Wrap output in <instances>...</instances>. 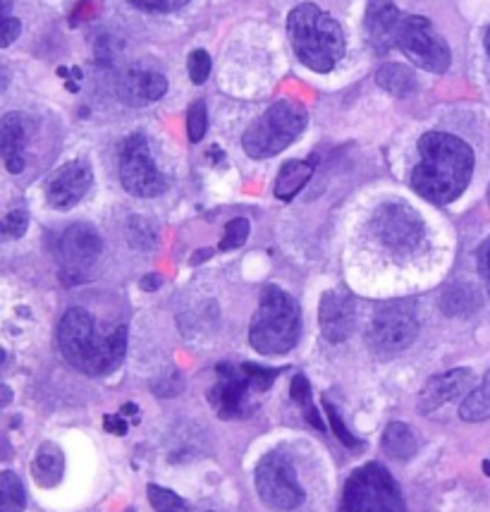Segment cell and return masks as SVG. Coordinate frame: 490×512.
Returning a JSON list of instances; mask_svg holds the SVG:
<instances>
[{
  "mask_svg": "<svg viewBox=\"0 0 490 512\" xmlns=\"http://www.w3.org/2000/svg\"><path fill=\"white\" fill-rule=\"evenodd\" d=\"M474 173V151L464 139L447 132H428L419 139V163L412 187L431 204L445 206L467 190Z\"/></svg>",
  "mask_w": 490,
  "mask_h": 512,
  "instance_id": "6da1fadb",
  "label": "cell"
},
{
  "mask_svg": "<svg viewBox=\"0 0 490 512\" xmlns=\"http://www.w3.org/2000/svg\"><path fill=\"white\" fill-rule=\"evenodd\" d=\"M58 347L72 367L89 376L110 374L120 367L127 350V326L98 333L94 316L84 309H70L58 326Z\"/></svg>",
  "mask_w": 490,
  "mask_h": 512,
  "instance_id": "7a4b0ae2",
  "label": "cell"
},
{
  "mask_svg": "<svg viewBox=\"0 0 490 512\" xmlns=\"http://www.w3.org/2000/svg\"><path fill=\"white\" fill-rule=\"evenodd\" d=\"M287 39L297 58L318 75H326L345 56V32L340 22L314 3H302L290 12Z\"/></svg>",
  "mask_w": 490,
  "mask_h": 512,
  "instance_id": "3957f363",
  "label": "cell"
},
{
  "mask_svg": "<svg viewBox=\"0 0 490 512\" xmlns=\"http://www.w3.org/2000/svg\"><path fill=\"white\" fill-rule=\"evenodd\" d=\"M299 328L302 321L297 302L278 285L263 288L261 304L249 328V345L259 355H285L297 345Z\"/></svg>",
  "mask_w": 490,
  "mask_h": 512,
  "instance_id": "277c9868",
  "label": "cell"
},
{
  "mask_svg": "<svg viewBox=\"0 0 490 512\" xmlns=\"http://www.w3.org/2000/svg\"><path fill=\"white\" fill-rule=\"evenodd\" d=\"M309 115L297 101H278L244 132L242 146L251 158H271L304 132Z\"/></svg>",
  "mask_w": 490,
  "mask_h": 512,
  "instance_id": "5b68a950",
  "label": "cell"
},
{
  "mask_svg": "<svg viewBox=\"0 0 490 512\" xmlns=\"http://www.w3.org/2000/svg\"><path fill=\"white\" fill-rule=\"evenodd\" d=\"M342 512H407L392 474L378 462L354 469L342 491Z\"/></svg>",
  "mask_w": 490,
  "mask_h": 512,
  "instance_id": "8992f818",
  "label": "cell"
},
{
  "mask_svg": "<svg viewBox=\"0 0 490 512\" xmlns=\"http://www.w3.org/2000/svg\"><path fill=\"white\" fill-rule=\"evenodd\" d=\"M419 333V319H416V304L412 300L385 302L373 314L369 331H366V345L376 357L390 359L407 350Z\"/></svg>",
  "mask_w": 490,
  "mask_h": 512,
  "instance_id": "52a82bcc",
  "label": "cell"
},
{
  "mask_svg": "<svg viewBox=\"0 0 490 512\" xmlns=\"http://www.w3.org/2000/svg\"><path fill=\"white\" fill-rule=\"evenodd\" d=\"M371 230L383 247L397 254L416 252L426 235L424 218L404 201H388L378 206L371 218Z\"/></svg>",
  "mask_w": 490,
  "mask_h": 512,
  "instance_id": "ba28073f",
  "label": "cell"
},
{
  "mask_svg": "<svg viewBox=\"0 0 490 512\" xmlns=\"http://www.w3.org/2000/svg\"><path fill=\"white\" fill-rule=\"evenodd\" d=\"M397 48L414 65L424 67L428 72H436V75H443L450 67V46L445 44L443 36L436 32V27L426 17H404L400 32H397Z\"/></svg>",
  "mask_w": 490,
  "mask_h": 512,
  "instance_id": "9c48e42d",
  "label": "cell"
},
{
  "mask_svg": "<svg viewBox=\"0 0 490 512\" xmlns=\"http://www.w3.org/2000/svg\"><path fill=\"white\" fill-rule=\"evenodd\" d=\"M256 491L273 510H294L304 503V489L299 486L297 469L285 455L268 453L256 465Z\"/></svg>",
  "mask_w": 490,
  "mask_h": 512,
  "instance_id": "30bf717a",
  "label": "cell"
},
{
  "mask_svg": "<svg viewBox=\"0 0 490 512\" xmlns=\"http://www.w3.org/2000/svg\"><path fill=\"white\" fill-rule=\"evenodd\" d=\"M120 182L134 197L151 199L165 190V178L153 161L144 134H130L120 149Z\"/></svg>",
  "mask_w": 490,
  "mask_h": 512,
  "instance_id": "8fae6325",
  "label": "cell"
},
{
  "mask_svg": "<svg viewBox=\"0 0 490 512\" xmlns=\"http://www.w3.org/2000/svg\"><path fill=\"white\" fill-rule=\"evenodd\" d=\"M101 235L94 225L75 223L60 237V268L67 283H79L101 254Z\"/></svg>",
  "mask_w": 490,
  "mask_h": 512,
  "instance_id": "7c38bea8",
  "label": "cell"
},
{
  "mask_svg": "<svg viewBox=\"0 0 490 512\" xmlns=\"http://www.w3.org/2000/svg\"><path fill=\"white\" fill-rule=\"evenodd\" d=\"M91 180H94V175H91V168L84 161L65 163L46 182L48 204L58 211L72 209L89 192Z\"/></svg>",
  "mask_w": 490,
  "mask_h": 512,
  "instance_id": "4fadbf2b",
  "label": "cell"
},
{
  "mask_svg": "<svg viewBox=\"0 0 490 512\" xmlns=\"http://www.w3.org/2000/svg\"><path fill=\"white\" fill-rule=\"evenodd\" d=\"M218 374L220 381L216 388L208 390V402L216 407V412L223 419L244 417V414L251 410L249 390H254L247 379V374L242 371V376H237L232 367H218Z\"/></svg>",
  "mask_w": 490,
  "mask_h": 512,
  "instance_id": "5bb4252c",
  "label": "cell"
},
{
  "mask_svg": "<svg viewBox=\"0 0 490 512\" xmlns=\"http://www.w3.org/2000/svg\"><path fill=\"white\" fill-rule=\"evenodd\" d=\"M471 386H474V371L471 369H452L447 374L433 376L421 390L419 410L424 414H433L440 407H445L447 402L469 395Z\"/></svg>",
  "mask_w": 490,
  "mask_h": 512,
  "instance_id": "9a60e30c",
  "label": "cell"
},
{
  "mask_svg": "<svg viewBox=\"0 0 490 512\" xmlns=\"http://www.w3.org/2000/svg\"><path fill=\"white\" fill-rule=\"evenodd\" d=\"M318 321L328 343H342L354 333V300L345 292H326L318 307Z\"/></svg>",
  "mask_w": 490,
  "mask_h": 512,
  "instance_id": "2e32d148",
  "label": "cell"
},
{
  "mask_svg": "<svg viewBox=\"0 0 490 512\" xmlns=\"http://www.w3.org/2000/svg\"><path fill=\"white\" fill-rule=\"evenodd\" d=\"M402 20V12L397 10L392 0H369L366 32H369V41L378 56H383L392 46H397V32H400Z\"/></svg>",
  "mask_w": 490,
  "mask_h": 512,
  "instance_id": "e0dca14e",
  "label": "cell"
},
{
  "mask_svg": "<svg viewBox=\"0 0 490 512\" xmlns=\"http://www.w3.org/2000/svg\"><path fill=\"white\" fill-rule=\"evenodd\" d=\"M120 101L127 106H146V103L158 101L168 91V79L161 72L132 70L122 75L115 84Z\"/></svg>",
  "mask_w": 490,
  "mask_h": 512,
  "instance_id": "ac0fdd59",
  "label": "cell"
},
{
  "mask_svg": "<svg viewBox=\"0 0 490 512\" xmlns=\"http://www.w3.org/2000/svg\"><path fill=\"white\" fill-rule=\"evenodd\" d=\"M29 130L27 118L22 113H8L0 120V154L10 173L24 170V151H27Z\"/></svg>",
  "mask_w": 490,
  "mask_h": 512,
  "instance_id": "d6986e66",
  "label": "cell"
},
{
  "mask_svg": "<svg viewBox=\"0 0 490 512\" xmlns=\"http://www.w3.org/2000/svg\"><path fill=\"white\" fill-rule=\"evenodd\" d=\"M65 472V455L55 443H44L39 450H36L34 462H32V477L39 486L44 489H53L63 481Z\"/></svg>",
  "mask_w": 490,
  "mask_h": 512,
  "instance_id": "ffe728a7",
  "label": "cell"
},
{
  "mask_svg": "<svg viewBox=\"0 0 490 512\" xmlns=\"http://www.w3.org/2000/svg\"><path fill=\"white\" fill-rule=\"evenodd\" d=\"M316 158L311 161H287L283 168H280L278 180H275V197L280 201H292L302 192V187L311 180L314 175Z\"/></svg>",
  "mask_w": 490,
  "mask_h": 512,
  "instance_id": "44dd1931",
  "label": "cell"
},
{
  "mask_svg": "<svg viewBox=\"0 0 490 512\" xmlns=\"http://www.w3.org/2000/svg\"><path fill=\"white\" fill-rule=\"evenodd\" d=\"M479 307H481V292L476 285H469V283L452 285V288H447L445 295L440 297V309H443V314L452 316V319H455V316H459V319L471 316Z\"/></svg>",
  "mask_w": 490,
  "mask_h": 512,
  "instance_id": "7402d4cb",
  "label": "cell"
},
{
  "mask_svg": "<svg viewBox=\"0 0 490 512\" xmlns=\"http://www.w3.org/2000/svg\"><path fill=\"white\" fill-rule=\"evenodd\" d=\"M381 448L385 455L392 457V460L402 462V460H409V457L416 455L419 443H416L412 426L402 424V422H392V424H388V429L383 431Z\"/></svg>",
  "mask_w": 490,
  "mask_h": 512,
  "instance_id": "603a6c76",
  "label": "cell"
},
{
  "mask_svg": "<svg viewBox=\"0 0 490 512\" xmlns=\"http://www.w3.org/2000/svg\"><path fill=\"white\" fill-rule=\"evenodd\" d=\"M378 87L390 91L392 96H409L416 91V77L409 67L397 63H385L381 70L376 72Z\"/></svg>",
  "mask_w": 490,
  "mask_h": 512,
  "instance_id": "cb8c5ba5",
  "label": "cell"
},
{
  "mask_svg": "<svg viewBox=\"0 0 490 512\" xmlns=\"http://www.w3.org/2000/svg\"><path fill=\"white\" fill-rule=\"evenodd\" d=\"M459 417L464 422H486L490 419V371L483 376V383L474 388L459 405Z\"/></svg>",
  "mask_w": 490,
  "mask_h": 512,
  "instance_id": "d4e9b609",
  "label": "cell"
},
{
  "mask_svg": "<svg viewBox=\"0 0 490 512\" xmlns=\"http://www.w3.org/2000/svg\"><path fill=\"white\" fill-rule=\"evenodd\" d=\"M27 505L20 477L10 469L0 474V512H22Z\"/></svg>",
  "mask_w": 490,
  "mask_h": 512,
  "instance_id": "484cf974",
  "label": "cell"
},
{
  "mask_svg": "<svg viewBox=\"0 0 490 512\" xmlns=\"http://www.w3.org/2000/svg\"><path fill=\"white\" fill-rule=\"evenodd\" d=\"M290 395L292 400L297 402L299 407H302L304 412V419H309L311 426H316V429H326V422L321 419V414L314 407V400H311V386H309V379H306L304 374H297L292 379V386H290Z\"/></svg>",
  "mask_w": 490,
  "mask_h": 512,
  "instance_id": "4316f807",
  "label": "cell"
},
{
  "mask_svg": "<svg viewBox=\"0 0 490 512\" xmlns=\"http://www.w3.org/2000/svg\"><path fill=\"white\" fill-rule=\"evenodd\" d=\"M149 501L156 512H192V508L185 503V498L177 496L170 489H163L158 484H149Z\"/></svg>",
  "mask_w": 490,
  "mask_h": 512,
  "instance_id": "83f0119b",
  "label": "cell"
},
{
  "mask_svg": "<svg viewBox=\"0 0 490 512\" xmlns=\"http://www.w3.org/2000/svg\"><path fill=\"white\" fill-rule=\"evenodd\" d=\"M127 240H130L132 247L144 249V252L156 247V233H153L149 221H144V218L139 216H132L130 221H127Z\"/></svg>",
  "mask_w": 490,
  "mask_h": 512,
  "instance_id": "f1b7e54d",
  "label": "cell"
},
{
  "mask_svg": "<svg viewBox=\"0 0 490 512\" xmlns=\"http://www.w3.org/2000/svg\"><path fill=\"white\" fill-rule=\"evenodd\" d=\"M208 127V113H206V103L204 101H194L189 106L187 113V134H189V142H201L206 134Z\"/></svg>",
  "mask_w": 490,
  "mask_h": 512,
  "instance_id": "f546056e",
  "label": "cell"
},
{
  "mask_svg": "<svg viewBox=\"0 0 490 512\" xmlns=\"http://www.w3.org/2000/svg\"><path fill=\"white\" fill-rule=\"evenodd\" d=\"M249 233H251V225L247 218H235V221H230L228 228H225V237H223V242H220V249H223V252H228V249L242 247L244 242H247Z\"/></svg>",
  "mask_w": 490,
  "mask_h": 512,
  "instance_id": "4dcf8cb0",
  "label": "cell"
},
{
  "mask_svg": "<svg viewBox=\"0 0 490 512\" xmlns=\"http://www.w3.org/2000/svg\"><path fill=\"white\" fill-rule=\"evenodd\" d=\"M323 405H326V414H328L330 429H333V434L340 438V443H345V446L352 448V450L361 448V441H359V438H354L352 434H349V429L345 426V422H342V419H340V412L335 410L333 402L326 400V402H323Z\"/></svg>",
  "mask_w": 490,
  "mask_h": 512,
  "instance_id": "1f68e13d",
  "label": "cell"
},
{
  "mask_svg": "<svg viewBox=\"0 0 490 512\" xmlns=\"http://www.w3.org/2000/svg\"><path fill=\"white\" fill-rule=\"evenodd\" d=\"M242 371L247 374L251 388H254L256 393H263V390L271 388L275 376L280 374V369H266V367H259V364H244Z\"/></svg>",
  "mask_w": 490,
  "mask_h": 512,
  "instance_id": "d6a6232c",
  "label": "cell"
},
{
  "mask_svg": "<svg viewBox=\"0 0 490 512\" xmlns=\"http://www.w3.org/2000/svg\"><path fill=\"white\" fill-rule=\"evenodd\" d=\"M187 70H189V79H192L194 84H204L208 75H211V56L199 48V51H194L192 56H189Z\"/></svg>",
  "mask_w": 490,
  "mask_h": 512,
  "instance_id": "836d02e7",
  "label": "cell"
},
{
  "mask_svg": "<svg viewBox=\"0 0 490 512\" xmlns=\"http://www.w3.org/2000/svg\"><path fill=\"white\" fill-rule=\"evenodd\" d=\"M132 8L144 10V12H175L180 8H185L189 0H127Z\"/></svg>",
  "mask_w": 490,
  "mask_h": 512,
  "instance_id": "e575fe53",
  "label": "cell"
},
{
  "mask_svg": "<svg viewBox=\"0 0 490 512\" xmlns=\"http://www.w3.org/2000/svg\"><path fill=\"white\" fill-rule=\"evenodd\" d=\"M27 225H29V213L24 209H15L3 218V233L8 237H22L27 233Z\"/></svg>",
  "mask_w": 490,
  "mask_h": 512,
  "instance_id": "d590c367",
  "label": "cell"
},
{
  "mask_svg": "<svg viewBox=\"0 0 490 512\" xmlns=\"http://www.w3.org/2000/svg\"><path fill=\"white\" fill-rule=\"evenodd\" d=\"M22 32V22L17 17H3V24H0V46L8 48L12 41L17 39Z\"/></svg>",
  "mask_w": 490,
  "mask_h": 512,
  "instance_id": "8d00e7d4",
  "label": "cell"
},
{
  "mask_svg": "<svg viewBox=\"0 0 490 512\" xmlns=\"http://www.w3.org/2000/svg\"><path fill=\"white\" fill-rule=\"evenodd\" d=\"M182 386H185V383H182L180 376L173 374V379H170V376H163L161 381L153 383V390H156V393L161 395V398H173V395L180 393Z\"/></svg>",
  "mask_w": 490,
  "mask_h": 512,
  "instance_id": "74e56055",
  "label": "cell"
},
{
  "mask_svg": "<svg viewBox=\"0 0 490 512\" xmlns=\"http://www.w3.org/2000/svg\"><path fill=\"white\" fill-rule=\"evenodd\" d=\"M479 271H481V276H483V280H486V285L490 290V237L486 242H483V247L479 252Z\"/></svg>",
  "mask_w": 490,
  "mask_h": 512,
  "instance_id": "f35d334b",
  "label": "cell"
},
{
  "mask_svg": "<svg viewBox=\"0 0 490 512\" xmlns=\"http://www.w3.org/2000/svg\"><path fill=\"white\" fill-rule=\"evenodd\" d=\"M106 431H110V434H115V436L127 434V424H125V419H122V414H108Z\"/></svg>",
  "mask_w": 490,
  "mask_h": 512,
  "instance_id": "ab89813d",
  "label": "cell"
},
{
  "mask_svg": "<svg viewBox=\"0 0 490 512\" xmlns=\"http://www.w3.org/2000/svg\"><path fill=\"white\" fill-rule=\"evenodd\" d=\"M158 285H161V278H158V276H146V278L142 280V288L149 290V292L156 290Z\"/></svg>",
  "mask_w": 490,
  "mask_h": 512,
  "instance_id": "60d3db41",
  "label": "cell"
},
{
  "mask_svg": "<svg viewBox=\"0 0 490 512\" xmlns=\"http://www.w3.org/2000/svg\"><path fill=\"white\" fill-rule=\"evenodd\" d=\"M0 393H3V400H0V405H3V407H8V405H10V400H12V393H10V388H8V386H3V388H0Z\"/></svg>",
  "mask_w": 490,
  "mask_h": 512,
  "instance_id": "b9f144b4",
  "label": "cell"
},
{
  "mask_svg": "<svg viewBox=\"0 0 490 512\" xmlns=\"http://www.w3.org/2000/svg\"><path fill=\"white\" fill-rule=\"evenodd\" d=\"M211 254H213L211 249H201L199 254L192 256V264H201V259H206V256H211Z\"/></svg>",
  "mask_w": 490,
  "mask_h": 512,
  "instance_id": "7bdbcfd3",
  "label": "cell"
},
{
  "mask_svg": "<svg viewBox=\"0 0 490 512\" xmlns=\"http://www.w3.org/2000/svg\"><path fill=\"white\" fill-rule=\"evenodd\" d=\"M137 412H139V407L132 405V402H130V405H125V407H122V410H120L122 417H127V414H137Z\"/></svg>",
  "mask_w": 490,
  "mask_h": 512,
  "instance_id": "ee69618b",
  "label": "cell"
},
{
  "mask_svg": "<svg viewBox=\"0 0 490 512\" xmlns=\"http://www.w3.org/2000/svg\"><path fill=\"white\" fill-rule=\"evenodd\" d=\"M486 51H488V56H490V29L486 32Z\"/></svg>",
  "mask_w": 490,
  "mask_h": 512,
  "instance_id": "f6af8a7d",
  "label": "cell"
},
{
  "mask_svg": "<svg viewBox=\"0 0 490 512\" xmlns=\"http://www.w3.org/2000/svg\"><path fill=\"white\" fill-rule=\"evenodd\" d=\"M483 469H486V474L490 477V462H483Z\"/></svg>",
  "mask_w": 490,
  "mask_h": 512,
  "instance_id": "bcb514c9",
  "label": "cell"
},
{
  "mask_svg": "<svg viewBox=\"0 0 490 512\" xmlns=\"http://www.w3.org/2000/svg\"><path fill=\"white\" fill-rule=\"evenodd\" d=\"M488 204H490V187H488Z\"/></svg>",
  "mask_w": 490,
  "mask_h": 512,
  "instance_id": "7dc6e473",
  "label": "cell"
}]
</instances>
